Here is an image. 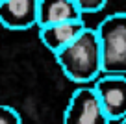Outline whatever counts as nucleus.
<instances>
[{"label":"nucleus","instance_id":"nucleus-2","mask_svg":"<svg viewBox=\"0 0 126 124\" xmlns=\"http://www.w3.org/2000/svg\"><path fill=\"white\" fill-rule=\"evenodd\" d=\"M94 30L102 52V74L126 76V13H111Z\"/></svg>","mask_w":126,"mask_h":124},{"label":"nucleus","instance_id":"nucleus-3","mask_svg":"<svg viewBox=\"0 0 126 124\" xmlns=\"http://www.w3.org/2000/svg\"><path fill=\"white\" fill-rule=\"evenodd\" d=\"M94 87L82 85L71 94L63 113V124H110Z\"/></svg>","mask_w":126,"mask_h":124},{"label":"nucleus","instance_id":"nucleus-7","mask_svg":"<svg viewBox=\"0 0 126 124\" xmlns=\"http://www.w3.org/2000/svg\"><path fill=\"white\" fill-rule=\"evenodd\" d=\"M83 13L72 0H39V17L37 26H52L61 22H72V20H83Z\"/></svg>","mask_w":126,"mask_h":124},{"label":"nucleus","instance_id":"nucleus-10","mask_svg":"<svg viewBox=\"0 0 126 124\" xmlns=\"http://www.w3.org/2000/svg\"><path fill=\"white\" fill-rule=\"evenodd\" d=\"M119 124H126V119H124V120H121V122H119Z\"/></svg>","mask_w":126,"mask_h":124},{"label":"nucleus","instance_id":"nucleus-6","mask_svg":"<svg viewBox=\"0 0 126 124\" xmlns=\"http://www.w3.org/2000/svg\"><path fill=\"white\" fill-rule=\"evenodd\" d=\"M85 28L87 26H85L83 20L52 24V26L39 28V39H41V43H43L50 52L58 54L59 50H63L65 46H69L74 39H78Z\"/></svg>","mask_w":126,"mask_h":124},{"label":"nucleus","instance_id":"nucleus-4","mask_svg":"<svg viewBox=\"0 0 126 124\" xmlns=\"http://www.w3.org/2000/svg\"><path fill=\"white\" fill-rule=\"evenodd\" d=\"M94 91L110 120L126 119V76L104 74L94 81Z\"/></svg>","mask_w":126,"mask_h":124},{"label":"nucleus","instance_id":"nucleus-8","mask_svg":"<svg viewBox=\"0 0 126 124\" xmlns=\"http://www.w3.org/2000/svg\"><path fill=\"white\" fill-rule=\"evenodd\" d=\"M72 2L80 8L82 13H96L108 4V0H72Z\"/></svg>","mask_w":126,"mask_h":124},{"label":"nucleus","instance_id":"nucleus-11","mask_svg":"<svg viewBox=\"0 0 126 124\" xmlns=\"http://www.w3.org/2000/svg\"><path fill=\"white\" fill-rule=\"evenodd\" d=\"M0 2H2V0H0Z\"/></svg>","mask_w":126,"mask_h":124},{"label":"nucleus","instance_id":"nucleus-1","mask_svg":"<svg viewBox=\"0 0 126 124\" xmlns=\"http://www.w3.org/2000/svg\"><path fill=\"white\" fill-rule=\"evenodd\" d=\"M63 74L74 83L85 85L102 74V52L96 30L85 28L78 39L54 54Z\"/></svg>","mask_w":126,"mask_h":124},{"label":"nucleus","instance_id":"nucleus-9","mask_svg":"<svg viewBox=\"0 0 126 124\" xmlns=\"http://www.w3.org/2000/svg\"><path fill=\"white\" fill-rule=\"evenodd\" d=\"M0 124H22V120L13 108L0 104Z\"/></svg>","mask_w":126,"mask_h":124},{"label":"nucleus","instance_id":"nucleus-5","mask_svg":"<svg viewBox=\"0 0 126 124\" xmlns=\"http://www.w3.org/2000/svg\"><path fill=\"white\" fill-rule=\"evenodd\" d=\"M39 0H2L0 2V26L8 30H28L37 24Z\"/></svg>","mask_w":126,"mask_h":124}]
</instances>
